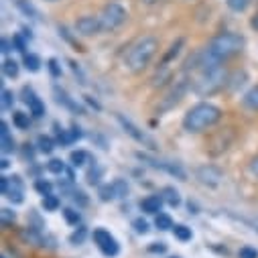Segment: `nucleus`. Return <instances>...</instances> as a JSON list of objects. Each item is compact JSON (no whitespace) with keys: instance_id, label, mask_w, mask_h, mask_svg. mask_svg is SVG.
<instances>
[{"instance_id":"obj_38","label":"nucleus","mask_w":258,"mask_h":258,"mask_svg":"<svg viewBox=\"0 0 258 258\" xmlns=\"http://www.w3.org/2000/svg\"><path fill=\"white\" fill-rule=\"evenodd\" d=\"M0 51H3L5 55L11 53V41H9L7 37H3V41H0Z\"/></svg>"},{"instance_id":"obj_6","label":"nucleus","mask_w":258,"mask_h":258,"mask_svg":"<svg viewBox=\"0 0 258 258\" xmlns=\"http://www.w3.org/2000/svg\"><path fill=\"white\" fill-rule=\"evenodd\" d=\"M0 191H3V196L21 204L23 202V181L19 177H3L0 181Z\"/></svg>"},{"instance_id":"obj_27","label":"nucleus","mask_w":258,"mask_h":258,"mask_svg":"<svg viewBox=\"0 0 258 258\" xmlns=\"http://www.w3.org/2000/svg\"><path fill=\"white\" fill-rule=\"evenodd\" d=\"M70 159H72V165L74 167H84L86 161H88V153L86 151H74Z\"/></svg>"},{"instance_id":"obj_37","label":"nucleus","mask_w":258,"mask_h":258,"mask_svg":"<svg viewBox=\"0 0 258 258\" xmlns=\"http://www.w3.org/2000/svg\"><path fill=\"white\" fill-rule=\"evenodd\" d=\"M15 212H11V210H3V224H13L15 222Z\"/></svg>"},{"instance_id":"obj_16","label":"nucleus","mask_w":258,"mask_h":258,"mask_svg":"<svg viewBox=\"0 0 258 258\" xmlns=\"http://www.w3.org/2000/svg\"><path fill=\"white\" fill-rule=\"evenodd\" d=\"M3 74L7 78H17L19 76V63L15 59H5L3 63Z\"/></svg>"},{"instance_id":"obj_15","label":"nucleus","mask_w":258,"mask_h":258,"mask_svg":"<svg viewBox=\"0 0 258 258\" xmlns=\"http://www.w3.org/2000/svg\"><path fill=\"white\" fill-rule=\"evenodd\" d=\"M161 198H163V202H165L167 206H171V208H177V206L181 204L179 193H177L173 187H165V189L161 191Z\"/></svg>"},{"instance_id":"obj_1","label":"nucleus","mask_w":258,"mask_h":258,"mask_svg":"<svg viewBox=\"0 0 258 258\" xmlns=\"http://www.w3.org/2000/svg\"><path fill=\"white\" fill-rule=\"evenodd\" d=\"M159 51V41L151 35L147 37H141L135 45H131V49L126 51L124 55V66L128 72H133V74H139L143 72L149 63L153 61V57L157 55Z\"/></svg>"},{"instance_id":"obj_18","label":"nucleus","mask_w":258,"mask_h":258,"mask_svg":"<svg viewBox=\"0 0 258 258\" xmlns=\"http://www.w3.org/2000/svg\"><path fill=\"white\" fill-rule=\"evenodd\" d=\"M98 196H100V200H102V202H112V200H116L114 185H112V183L102 185V187H100V191H98Z\"/></svg>"},{"instance_id":"obj_45","label":"nucleus","mask_w":258,"mask_h":258,"mask_svg":"<svg viewBox=\"0 0 258 258\" xmlns=\"http://www.w3.org/2000/svg\"><path fill=\"white\" fill-rule=\"evenodd\" d=\"M47 3H57V0H47Z\"/></svg>"},{"instance_id":"obj_14","label":"nucleus","mask_w":258,"mask_h":258,"mask_svg":"<svg viewBox=\"0 0 258 258\" xmlns=\"http://www.w3.org/2000/svg\"><path fill=\"white\" fill-rule=\"evenodd\" d=\"M242 104H244L248 110H252V112H258V86L250 88V90L244 94V98H242Z\"/></svg>"},{"instance_id":"obj_35","label":"nucleus","mask_w":258,"mask_h":258,"mask_svg":"<svg viewBox=\"0 0 258 258\" xmlns=\"http://www.w3.org/2000/svg\"><path fill=\"white\" fill-rule=\"evenodd\" d=\"M84 238H86V228H80V232H76L70 240H72V244H82Z\"/></svg>"},{"instance_id":"obj_29","label":"nucleus","mask_w":258,"mask_h":258,"mask_svg":"<svg viewBox=\"0 0 258 258\" xmlns=\"http://www.w3.org/2000/svg\"><path fill=\"white\" fill-rule=\"evenodd\" d=\"M47 169H49L51 173H55V175H61L63 171H66V165H63V161H59V159H51V161L47 163Z\"/></svg>"},{"instance_id":"obj_39","label":"nucleus","mask_w":258,"mask_h":258,"mask_svg":"<svg viewBox=\"0 0 258 258\" xmlns=\"http://www.w3.org/2000/svg\"><path fill=\"white\" fill-rule=\"evenodd\" d=\"M100 175H102V169H96V173L90 171V173H88V181L94 185V183H98V177H100Z\"/></svg>"},{"instance_id":"obj_25","label":"nucleus","mask_w":258,"mask_h":258,"mask_svg":"<svg viewBox=\"0 0 258 258\" xmlns=\"http://www.w3.org/2000/svg\"><path fill=\"white\" fill-rule=\"evenodd\" d=\"M63 218H66V222L72 224V226H78V224L82 222L80 212H76V210H72V208H66V210H63Z\"/></svg>"},{"instance_id":"obj_30","label":"nucleus","mask_w":258,"mask_h":258,"mask_svg":"<svg viewBox=\"0 0 258 258\" xmlns=\"http://www.w3.org/2000/svg\"><path fill=\"white\" fill-rule=\"evenodd\" d=\"M43 208L49 210V212H55V210L59 208V200H57L55 196H45V198H43Z\"/></svg>"},{"instance_id":"obj_17","label":"nucleus","mask_w":258,"mask_h":258,"mask_svg":"<svg viewBox=\"0 0 258 258\" xmlns=\"http://www.w3.org/2000/svg\"><path fill=\"white\" fill-rule=\"evenodd\" d=\"M13 124H15L17 128H21V131H27L29 124H31V118H29V114H25V112H15V114H13Z\"/></svg>"},{"instance_id":"obj_36","label":"nucleus","mask_w":258,"mask_h":258,"mask_svg":"<svg viewBox=\"0 0 258 258\" xmlns=\"http://www.w3.org/2000/svg\"><path fill=\"white\" fill-rule=\"evenodd\" d=\"M13 45H15V47H17L21 53H25V51H27V43H25V41H23L19 35H15V37H13Z\"/></svg>"},{"instance_id":"obj_42","label":"nucleus","mask_w":258,"mask_h":258,"mask_svg":"<svg viewBox=\"0 0 258 258\" xmlns=\"http://www.w3.org/2000/svg\"><path fill=\"white\" fill-rule=\"evenodd\" d=\"M250 171H252V173H254V175L258 177V157H256V159L252 161V165H250Z\"/></svg>"},{"instance_id":"obj_3","label":"nucleus","mask_w":258,"mask_h":258,"mask_svg":"<svg viewBox=\"0 0 258 258\" xmlns=\"http://www.w3.org/2000/svg\"><path fill=\"white\" fill-rule=\"evenodd\" d=\"M242 49H244V37H240L238 33H220L208 45V51L220 61L238 55Z\"/></svg>"},{"instance_id":"obj_32","label":"nucleus","mask_w":258,"mask_h":258,"mask_svg":"<svg viewBox=\"0 0 258 258\" xmlns=\"http://www.w3.org/2000/svg\"><path fill=\"white\" fill-rule=\"evenodd\" d=\"M13 102H15L13 92L3 90V110H11V108H13Z\"/></svg>"},{"instance_id":"obj_10","label":"nucleus","mask_w":258,"mask_h":258,"mask_svg":"<svg viewBox=\"0 0 258 258\" xmlns=\"http://www.w3.org/2000/svg\"><path fill=\"white\" fill-rule=\"evenodd\" d=\"M143 161H147L151 167H155V169H161V171H167V173H171V175H177V177H185V173L181 171V167L179 165H175V163H167V161H155V159H149L147 155H139Z\"/></svg>"},{"instance_id":"obj_21","label":"nucleus","mask_w":258,"mask_h":258,"mask_svg":"<svg viewBox=\"0 0 258 258\" xmlns=\"http://www.w3.org/2000/svg\"><path fill=\"white\" fill-rule=\"evenodd\" d=\"M17 5H19V9L27 15V17H31V19H39V13H37V9L29 3V0H17Z\"/></svg>"},{"instance_id":"obj_40","label":"nucleus","mask_w":258,"mask_h":258,"mask_svg":"<svg viewBox=\"0 0 258 258\" xmlns=\"http://www.w3.org/2000/svg\"><path fill=\"white\" fill-rule=\"evenodd\" d=\"M149 250H151V252H165V250H167V246H165L163 242H159V244H155V246H151Z\"/></svg>"},{"instance_id":"obj_48","label":"nucleus","mask_w":258,"mask_h":258,"mask_svg":"<svg viewBox=\"0 0 258 258\" xmlns=\"http://www.w3.org/2000/svg\"><path fill=\"white\" fill-rule=\"evenodd\" d=\"M3 258H5V256H3Z\"/></svg>"},{"instance_id":"obj_4","label":"nucleus","mask_w":258,"mask_h":258,"mask_svg":"<svg viewBox=\"0 0 258 258\" xmlns=\"http://www.w3.org/2000/svg\"><path fill=\"white\" fill-rule=\"evenodd\" d=\"M128 19V13L124 7H120L118 3H110L102 9L100 13V23H102V31H116L120 29Z\"/></svg>"},{"instance_id":"obj_46","label":"nucleus","mask_w":258,"mask_h":258,"mask_svg":"<svg viewBox=\"0 0 258 258\" xmlns=\"http://www.w3.org/2000/svg\"><path fill=\"white\" fill-rule=\"evenodd\" d=\"M173 258H179V256H173Z\"/></svg>"},{"instance_id":"obj_47","label":"nucleus","mask_w":258,"mask_h":258,"mask_svg":"<svg viewBox=\"0 0 258 258\" xmlns=\"http://www.w3.org/2000/svg\"><path fill=\"white\" fill-rule=\"evenodd\" d=\"M256 3H258V0H256Z\"/></svg>"},{"instance_id":"obj_13","label":"nucleus","mask_w":258,"mask_h":258,"mask_svg":"<svg viewBox=\"0 0 258 258\" xmlns=\"http://www.w3.org/2000/svg\"><path fill=\"white\" fill-rule=\"evenodd\" d=\"M163 204H165V202H163L161 196H149L147 200H143L141 208H143V212H147V214H161V206H163Z\"/></svg>"},{"instance_id":"obj_22","label":"nucleus","mask_w":258,"mask_h":258,"mask_svg":"<svg viewBox=\"0 0 258 258\" xmlns=\"http://www.w3.org/2000/svg\"><path fill=\"white\" fill-rule=\"evenodd\" d=\"M37 147H39V151H41V153L49 155V153H53L55 143H53L49 137H39V139H37Z\"/></svg>"},{"instance_id":"obj_7","label":"nucleus","mask_w":258,"mask_h":258,"mask_svg":"<svg viewBox=\"0 0 258 258\" xmlns=\"http://www.w3.org/2000/svg\"><path fill=\"white\" fill-rule=\"evenodd\" d=\"M76 31L82 35V37H94L102 31V23H100V17H80L76 21Z\"/></svg>"},{"instance_id":"obj_2","label":"nucleus","mask_w":258,"mask_h":258,"mask_svg":"<svg viewBox=\"0 0 258 258\" xmlns=\"http://www.w3.org/2000/svg\"><path fill=\"white\" fill-rule=\"evenodd\" d=\"M220 120H222V110L210 102H202L185 114L183 128L187 133H204L214 124H218Z\"/></svg>"},{"instance_id":"obj_34","label":"nucleus","mask_w":258,"mask_h":258,"mask_svg":"<svg viewBox=\"0 0 258 258\" xmlns=\"http://www.w3.org/2000/svg\"><path fill=\"white\" fill-rule=\"evenodd\" d=\"M133 226H135V230H137L139 234H147V232H149V224H147L143 218L135 220V222H133Z\"/></svg>"},{"instance_id":"obj_33","label":"nucleus","mask_w":258,"mask_h":258,"mask_svg":"<svg viewBox=\"0 0 258 258\" xmlns=\"http://www.w3.org/2000/svg\"><path fill=\"white\" fill-rule=\"evenodd\" d=\"M238 256L240 258H258V250L256 248H250V246H244V248H240Z\"/></svg>"},{"instance_id":"obj_12","label":"nucleus","mask_w":258,"mask_h":258,"mask_svg":"<svg viewBox=\"0 0 258 258\" xmlns=\"http://www.w3.org/2000/svg\"><path fill=\"white\" fill-rule=\"evenodd\" d=\"M0 145H3V153L9 155L15 151V141L11 137V131H9V124L7 122H0Z\"/></svg>"},{"instance_id":"obj_41","label":"nucleus","mask_w":258,"mask_h":258,"mask_svg":"<svg viewBox=\"0 0 258 258\" xmlns=\"http://www.w3.org/2000/svg\"><path fill=\"white\" fill-rule=\"evenodd\" d=\"M49 68H51V74H53V76H59V70H57V61H55V59H51V61H49Z\"/></svg>"},{"instance_id":"obj_26","label":"nucleus","mask_w":258,"mask_h":258,"mask_svg":"<svg viewBox=\"0 0 258 258\" xmlns=\"http://www.w3.org/2000/svg\"><path fill=\"white\" fill-rule=\"evenodd\" d=\"M112 185H114V191H116V200L126 198V193H128V183H126L124 179H116Z\"/></svg>"},{"instance_id":"obj_9","label":"nucleus","mask_w":258,"mask_h":258,"mask_svg":"<svg viewBox=\"0 0 258 258\" xmlns=\"http://www.w3.org/2000/svg\"><path fill=\"white\" fill-rule=\"evenodd\" d=\"M198 179H200L202 183L214 187V185L220 183V179H222V171L216 169V167H212V165H206V167H200V169H198Z\"/></svg>"},{"instance_id":"obj_5","label":"nucleus","mask_w":258,"mask_h":258,"mask_svg":"<svg viewBox=\"0 0 258 258\" xmlns=\"http://www.w3.org/2000/svg\"><path fill=\"white\" fill-rule=\"evenodd\" d=\"M94 242L98 244V248L102 250V254L104 256H116L118 254V242H116V238L108 232V230H104V228H98V230H94Z\"/></svg>"},{"instance_id":"obj_11","label":"nucleus","mask_w":258,"mask_h":258,"mask_svg":"<svg viewBox=\"0 0 258 258\" xmlns=\"http://www.w3.org/2000/svg\"><path fill=\"white\" fill-rule=\"evenodd\" d=\"M118 120L122 122V126L126 128V133H128V135H131V137H135V139H137L139 143H143V145H149L151 149H155V143H153V141H151L149 137H145L143 133H139V128H137V126H135V124H133L131 120H124L122 116H118Z\"/></svg>"},{"instance_id":"obj_8","label":"nucleus","mask_w":258,"mask_h":258,"mask_svg":"<svg viewBox=\"0 0 258 258\" xmlns=\"http://www.w3.org/2000/svg\"><path fill=\"white\" fill-rule=\"evenodd\" d=\"M23 94H25V102H27L31 114H33L35 118H41V116L45 114V104H43V102L39 100V96H37L33 90H29V88H25Z\"/></svg>"},{"instance_id":"obj_28","label":"nucleus","mask_w":258,"mask_h":258,"mask_svg":"<svg viewBox=\"0 0 258 258\" xmlns=\"http://www.w3.org/2000/svg\"><path fill=\"white\" fill-rule=\"evenodd\" d=\"M183 43H185L183 39H177V41H175V43L171 45V51H169V53L165 55V59H163V63H169V61H171L173 57H177V53L181 51V47H183Z\"/></svg>"},{"instance_id":"obj_43","label":"nucleus","mask_w":258,"mask_h":258,"mask_svg":"<svg viewBox=\"0 0 258 258\" xmlns=\"http://www.w3.org/2000/svg\"><path fill=\"white\" fill-rule=\"evenodd\" d=\"M250 27L258 31V15H254V17H252V21H250Z\"/></svg>"},{"instance_id":"obj_23","label":"nucleus","mask_w":258,"mask_h":258,"mask_svg":"<svg viewBox=\"0 0 258 258\" xmlns=\"http://www.w3.org/2000/svg\"><path fill=\"white\" fill-rule=\"evenodd\" d=\"M155 226H157L159 230H173V220H171L167 214H157Z\"/></svg>"},{"instance_id":"obj_24","label":"nucleus","mask_w":258,"mask_h":258,"mask_svg":"<svg viewBox=\"0 0 258 258\" xmlns=\"http://www.w3.org/2000/svg\"><path fill=\"white\" fill-rule=\"evenodd\" d=\"M226 3H228V9H230V11L242 13V11H246V9L250 7L252 0H226Z\"/></svg>"},{"instance_id":"obj_19","label":"nucleus","mask_w":258,"mask_h":258,"mask_svg":"<svg viewBox=\"0 0 258 258\" xmlns=\"http://www.w3.org/2000/svg\"><path fill=\"white\" fill-rule=\"evenodd\" d=\"M25 68L29 72H39L41 70V59L33 53H25Z\"/></svg>"},{"instance_id":"obj_44","label":"nucleus","mask_w":258,"mask_h":258,"mask_svg":"<svg viewBox=\"0 0 258 258\" xmlns=\"http://www.w3.org/2000/svg\"><path fill=\"white\" fill-rule=\"evenodd\" d=\"M143 3H145V5H157L159 0H143Z\"/></svg>"},{"instance_id":"obj_31","label":"nucleus","mask_w":258,"mask_h":258,"mask_svg":"<svg viewBox=\"0 0 258 258\" xmlns=\"http://www.w3.org/2000/svg\"><path fill=\"white\" fill-rule=\"evenodd\" d=\"M35 189L41 193L43 198H45V196H51V183H47V181H43V179H39V181L35 183Z\"/></svg>"},{"instance_id":"obj_20","label":"nucleus","mask_w":258,"mask_h":258,"mask_svg":"<svg viewBox=\"0 0 258 258\" xmlns=\"http://www.w3.org/2000/svg\"><path fill=\"white\" fill-rule=\"evenodd\" d=\"M173 234H175V238L177 240H181V242H187V240H191V228H187V226H183V224H179V226H173Z\"/></svg>"}]
</instances>
